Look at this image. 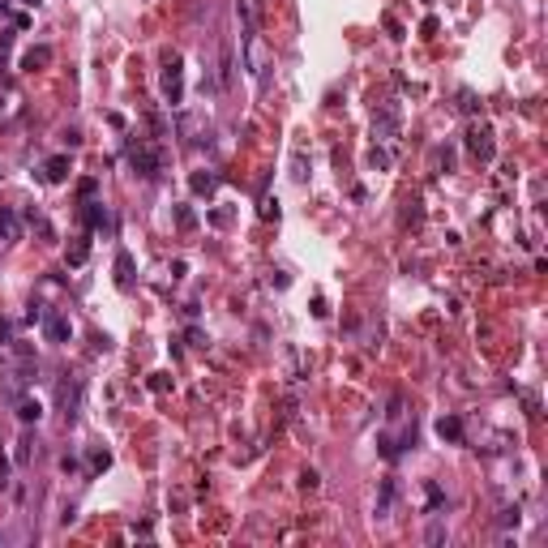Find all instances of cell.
Segmentation results:
<instances>
[{
	"instance_id": "obj_1",
	"label": "cell",
	"mask_w": 548,
	"mask_h": 548,
	"mask_svg": "<svg viewBox=\"0 0 548 548\" xmlns=\"http://www.w3.org/2000/svg\"><path fill=\"white\" fill-rule=\"evenodd\" d=\"M158 90H163V99H168L172 107H180V103H185V61L176 56V51H172L168 61H163V77H158Z\"/></svg>"
},
{
	"instance_id": "obj_2",
	"label": "cell",
	"mask_w": 548,
	"mask_h": 548,
	"mask_svg": "<svg viewBox=\"0 0 548 548\" xmlns=\"http://www.w3.org/2000/svg\"><path fill=\"white\" fill-rule=\"evenodd\" d=\"M129 168H133L142 180H158V172H163V154H158L150 142H129Z\"/></svg>"
},
{
	"instance_id": "obj_3",
	"label": "cell",
	"mask_w": 548,
	"mask_h": 548,
	"mask_svg": "<svg viewBox=\"0 0 548 548\" xmlns=\"http://www.w3.org/2000/svg\"><path fill=\"white\" fill-rule=\"evenodd\" d=\"M403 133V112H399V103L390 99V103H381V112L373 116V137L377 142H394Z\"/></svg>"
},
{
	"instance_id": "obj_4",
	"label": "cell",
	"mask_w": 548,
	"mask_h": 548,
	"mask_svg": "<svg viewBox=\"0 0 548 548\" xmlns=\"http://www.w3.org/2000/svg\"><path fill=\"white\" fill-rule=\"evenodd\" d=\"M467 150H471L480 163H492V154H497V142H492V125L471 120V125H467Z\"/></svg>"
},
{
	"instance_id": "obj_5",
	"label": "cell",
	"mask_w": 548,
	"mask_h": 548,
	"mask_svg": "<svg viewBox=\"0 0 548 548\" xmlns=\"http://www.w3.org/2000/svg\"><path fill=\"white\" fill-rule=\"evenodd\" d=\"M43 335H47V343H69L73 339V325H69V317H61L56 309H43Z\"/></svg>"
},
{
	"instance_id": "obj_6",
	"label": "cell",
	"mask_w": 548,
	"mask_h": 548,
	"mask_svg": "<svg viewBox=\"0 0 548 548\" xmlns=\"http://www.w3.org/2000/svg\"><path fill=\"white\" fill-rule=\"evenodd\" d=\"M56 403H61L65 420H73V416H77V407H82V381H77V377H65V381H61Z\"/></svg>"
},
{
	"instance_id": "obj_7",
	"label": "cell",
	"mask_w": 548,
	"mask_h": 548,
	"mask_svg": "<svg viewBox=\"0 0 548 548\" xmlns=\"http://www.w3.org/2000/svg\"><path fill=\"white\" fill-rule=\"evenodd\" d=\"M82 223H86V228H107V232H112V214H107V206H103L99 197H90V201H82Z\"/></svg>"
},
{
	"instance_id": "obj_8",
	"label": "cell",
	"mask_w": 548,
	"mask_h": 548,
	"mask_svg": "<svg viewBox=\"0 0 548 548\" xmlns=\"http://www.w3.org/2000/svg\"><path fill=\"white\" fill-rule=\"evenodd\" d=\"M69 172H73L69 154H51V158L43 163V180H47V185H65V180H69Z\"/></svg>"
},
{
	"instance_id": "obj_9",
	"label": "cell",
	"mask_w": 548,
	"mask_h": 548,
	"mask_svg": "<svg viewBox=\"0 0 548 548\" xmlns=\"http://www.w3.org/2000/svg\"><path fill=\"white\" fill-rule=\"evenodd\" d=\"M0 240H5V244H18V240H22V218H18V210H9V206H0Z\"/></svg>"
},
{
	"instance_id": "obj_10",
	"label": "cell",
	"mask_w": 548,
	"mask_h": 548,
	"mask_svg": "<svg viewBox=\"0 0 548 548\" xmlns=\"http://www.w3.org/2000/svg\"><path fill=\"white\" fill-rule=\"evenodd\" d=\"M116 287H120V292L133 287V253H129V249L116 253Z\"/></svg>"
},
{
	"instance_id": "obj_11",
	"label": "cell",
	"mask_w": 548,
	"mask_h": 548,
	"mask_svg": "<svg viewBox=\"0 0 548 548\" xmlns=\"http://www.w3.org/2000/svg\"><path fill=\"white\" fill-rule=\"evenodd\" d=\"M437 437H442V442H463V420L459 416H442V420H437Z\"/></svg>"
},
{
	"instance_id": "obj_12",
	"label": "cell",
	"mask_w": 548,
	"mask_h": 548,
	"mask_svg": "<svg viewBox=\"0 0 548 548\" xmlns=\"http://www.w3.org/2000/svg\"><path fill=\"white\" fill-rule=\"evenodd\" d=\"M39 416H43V403L30 399V394H18V420L22 424H39Z\"/></svg>"
},
{
	"instance_id": "obj_13",
	"label": "cell",
	"mask_w": 548,
	"mask_h": 548,
	"mask_svg": "<svg viewBox=\"0 0 548 548\" xmlns=\"http://www.w3.org/2000/svg\"><path fill=\"white\" fill-rule=\"evenodd\" d=\"M43 65H51V47H47V43L30 47L26 56H22V69H30V73H35V69H43Z\"/></svg>"
},
{
	"instance_id": "obj_14",
	"label": "cell",
	"mask_w": 548,
	"mask_h": 548,
	"mask_svg": "<svg viewBox=\"0 0 548 548\" xmlns=\"http://www.w3.org/2000/svg\"><path fill=\"white\" fill-rule=\"evenodd\" d=\"M189 189H193V193H206V197H210V193L218 189V176H214V172H193V176H189Z\"/></svg>"
},
{
	"instance_id": "obj_15",
	"label": "cell",
	"mask_w": 548,
	"mask_h": 548,
	"mask_svg": "<svg viewBox=\"0 0 548 548\" xmlns=\"http://www.w3.org/2000/svg\"><path fill=\"white\" fill-rule=\"evenodd\" d=\"M86 257H90V240H73L69 244V266H82Z\"/></svg>"
},
{
	"instance_id": "obj_16",
	"label": "cell",
	"mask_w": 548,
	"mask_h": 548,
	"mask_svg": "<svg viewBox=\"0 0 548 548\" xmlns=\"http://www.w3.org/2000/svg\"><path fill=\"white\" fill-rule=\"evenodd\" d=\"M107 467H112V454H107V450H90V475H99Z\"/></svg>"
},
{
	"instance_id": "obj_17",
	"label": "cell",
	"mask_w": 548,
	"mask_h": 548,
	"mask_svg": "<svg viewBox=\"0 0 548 548\" xmlns=\"http://www.w3.org/2000/svg\"><path fill=\"white\" fill-rule=\"evenodd\" d=\"M176 223H180V232H193L197 228V214L189 206H176Z\"/></svg>"
},
{
	"instance_id": "obj_18",
	"label": "cell",
	"mask_w": 548,
	"mask_h": 548,
	"mask_svg": "<svg viewBox=\"0 0 548 548\" xmlns=\"http://www.w3.org/2000/svg\"><path fill=\"white\" fill-rule=\"evenodd\" d=\"M368 163H373V168H381V172H386V168H390V150L373 146V150H368Z\"/></svg>"
},
{
	"instance_id": "obj_19",
	"label": "cell",
	"mask_w": 548,
	"mask_h": 548,
	"mask_svg": "<svg viewBox=\"0 0 548 548\" xmlns=\"http://www.w3.org/2000/svg\"><path fill=\"white\" fill-rule=\"evenodd\" d=\"M9 47H13V35H0V77L9 69Z\"/></svg>"
},
{
	"instance_id": "obj_20",
	"label": "cell",
	"mask_w": 548,
	"mask_h": 548,
	"mask_svg": "<svg viewBox=\"0 0 548 548\" xmlns=\"http://www.w3.org/2000/svg\"><path fill=\"white\" fill-rule=\"evenodd\" d=\"M94 193H99V180H82V185H77V197H82V201H90Z\"/></svg>"
},
{
	"instance_id": "obj_21",
	"label": "cell",
	"mask_w": 548,
	"mask_h": 548,
	"mask_svg": "<svg viewBox=\"0 0 548 548\" xmlns=\"http://www.w3.org/2000/svg\"><path fill=\"white\" fill-rule=\"evenodd\" d=\"M403 223H420V201H416V197H411L407 210H403Z\"/></svg>"
},
{
	"instance_id": "obj_22",
	"label": "cell",
	"mask_w": 548,
	"mask_h": 548,
	"mask_svg": "<svg viewBox=\"0 0 548 548\" xmlns=\"http://www.w3.org/2000/svg\"><path fill=\"white\" fill-rule=\"evenodd\" d=\"M442 502H446V497H442V488L428 484V510H442Z\"/></svg>"
},
{
	"instance_id": "obj_23",
	"label": "cell",
	"mask_w": 548,
	"mask_h": 548,
	"mask_svg": "<svg viewBox=\"0 0 548 548\" xmlns=\"http://www.w3.org/2000/svg\"><path fill=\"white\" fill-rule=\"evenodd\" d=\"M168 386H172L168 373H154V377H150V390H168Z\"/></svg>"
},
{
	"instance_id": "obj_24",
	"label": "cell",
	"mask_w": 548,
	"mask_h": 548,
	"mask_svg": "<svg viewBox=\"0 0 548 548\" xmlns=\"http://www.w3.org/2000/svg\"><path fill=\"white\" fill-rule=\"evenodd\" d=\"M261 214H266V218H279V201L266 197V201H261Z\"/></svg>"
},
{
	"instance_id": "obj_25",
	"label": "cell",
	"mask_w": 548,
	"mask_h": 548,
	"mask_svg": "<svg viewBox=\"0 0 548 548\" xmlns=\"http://www.w3.org/2000/svg\"><path fill=\"white\" fill-rule=\"evenodd\" d=\"M9 484V459H5V450H0V488Z\"/></svg>"
},
{
	"instance_id": "obj_26",
	"label": "cell",
	"mask_w": 548,
	"mask_h": 548,
	"mask_svg": "<svg viewBox=\"0 0 548 548\" xmlns=\"http://www.w3.org/2000/svg\"><path fill=\"white\" fill-rule=\"evenodd\" d=\"M459 99H463V112H475V94H471V90H463Z\"/></svg>"
},
{
	"instance_id": "obj_27",
	"label": "cell",
	"mask_w": 548,
	"mask_h": 548,
	"mask_svg": "<svg viewBox=\"0 0 548 548\" xmlns=\"http://www.w3.org/2000/svg\"><path fill=\"white\" fill-rule=\"evenodd\" d=\"M9 335H13V325H9V321H0V343H5Z\"/></svg>"
},
{
	"instance_id": "obj_28",
	"label": "cell",
	"mask_w": 548,
	"mask_h": 548,
	"mask_svg": "<svg viewBox=\"0 0 548 548\" xmlns=\"http://www.w3.org/2000/svg\"><path fill=\"white\" fill-rule=\"evenodd\" d=\"M22 5H39V0H22Z\"/></svg>"
}]
</instances>
